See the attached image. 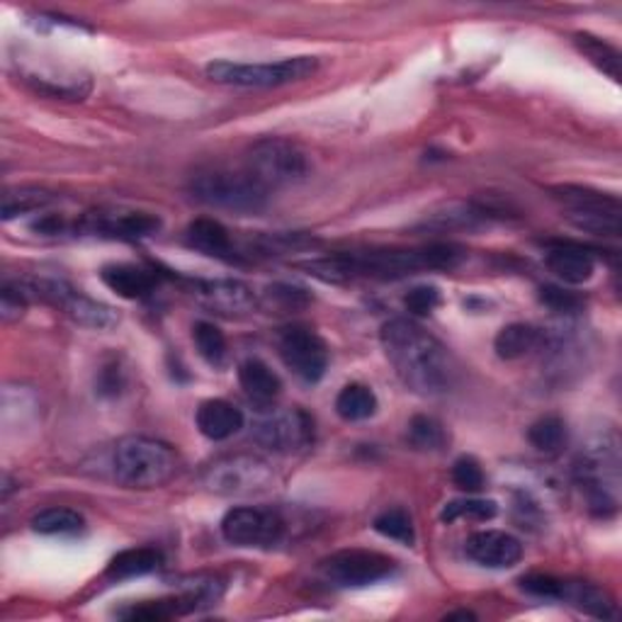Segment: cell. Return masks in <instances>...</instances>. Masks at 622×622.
<instances>
[{
	"instance_id": "1",
	"label": "cell",
	"mask_w": 622,
	"mask_h": 622,
	"mask_svg": "<svg viewBox=\"0 0 622 622\" xmlns=\"http://www.w3.org/2000/svg\"><path fill=\"white\" fill-rule=\"evenodd\" d=\"M379 340L394 373L412 392L421 396H438L453 387L457 375L453 355L416 322H387L382 326Z\"/></svg>"
},
{
	"instance_id": "2",
	"label": "cell",
	"mask_w": 622,
	"mask_h": 622,
	"mask_svg": "<svg viewBox=\"0 0 622 622\" xmlns=\"http://www.w3.org/2000/svg\"><path fill=\"white\" fill-rule=\"evenodd\" d=\"M465 260V250L453 244H431L412 250H367V254H336L302 263L304 270L326 283H348L357 277L394 280L418 270H453Z\"/></svg>"
},
{
	"instance_id": "3",
	"label": "cell",
	"mask_w": 622,
	"mask_h": 622,
	"mask_svg": "<svg viewBox=\"0 0 622 622\" xmlns=\"http://www.w3.org/2000/svg\"><path fill=\"white\" fill-rule=\"evenodd\" d=\"M112 470L119 484L131 488H156L174 480L178 472V457L174 447L147 438L129 435L115 445Z\"/></svg>"
},
{
	"instance_id": "4",
	"label": "cell",
	"mask_w": 622,
	"mask_h": 622,
	"mask_svg": "<svg viewBox=\"0 0 622 622\" xmlns=\"http://www.w3.org/2000/svg\"><path fill=\"white\" fill-rule=\"evenodd\" d=\"M190 192L195 200L207 207L227 209L234 215H258L266 209L270 190L248 174V170H229V168H209L192 176Z\"/></svg>"
},
{
	"instance_id": "5",
	"label": "cell",
	"mask_w": 622,
	"mask_h": 622,
	"mask_svg": "<svg viewBox=\"0 0 622 622\" xmlns=\"http://www.w3.org/2000/svg\"><path fill=\"white\" fill-rule=\"evenodd\" d=\"M319 61L314 57H295L270 63H234V61H215L207 66V76L215 83L241 86V88H277L287 83H297L309 78Z\"/></svg>"
},
{
	"instance_id": "6",
	"label": "cell",
	"mask_w": 622,
	"mask_h": 622,
	"mask_svg": "<svg viewBox=\"0 0 622 622\" xmlns=\"http://www.w3.org/2000/svg\"><path fill=\"white\" fill-rule=\"evenodd\" d=\"M246 170L254 176L263 188H287L307 178L309 161L297 144L287 139L268 137L256 141L248 149L246 156Z\"/></svg>"
},
{
	"instance_id": "7",
	"label": "cell",
	"mask_w": 622,
	"mask_h": 622,
	"mask_svg": "<svg viewBox=\"0 0 622 622\" xmlns=\"http://www.w3.org/2000/svg\"><path fill=\"white\" fill-rule=\"evenodd\" d=\"M16 285L20 287V293L28 297V302L30 299L47 302L81 326L108 330L119 324V314L110 307V304L90 299L61 280H22Z\"/></svg>"
},
{
	"instance_id": "8",
	"label": "cell",
	"mask_w": 622,
	"mask_h": 622,
	"mask_svg": "<svg viewBox=\"0 0 622 622\" xmlns=\"http://www.w3.org/2000/svg\"><path fill=\"white\" fill-rule=\"evenodd\" d=\"M203 482L219 496H250L273 484V467L258 455H224L205 470Z\"/></svg>"
},
{
	"instance_id": "9",
	"label": "cell",
	"mask_w": 622,
	"mask_h": 622,
	"mask_svg": "<svg viewBox=\"0 0 622 622\" xmlns=\"http://www.w3.org/2000/svg\"><path fill=\"white\" fill-rule=\"evenodd\" d=\"M396 562L387 554L375 550H340L330 554L319 566L322 576L330 586L338 589H363L377 584L394 574Z\"/></svg>"
},
{
	"instance_id": "10",
	"label": "cell",
	"mask_w": 622,
	"mask_h": 622,
	"mask_svg": "<svg viewBox=\"0 0 622 622\" xmlns=\"http://www.w3.org/2000/svg\"><path fill=\"white\" fill-rule=\"evenodd\" d=\"M277 351H280L287 369H293L307 385H316L326 375L328 348L314 328L302 324L287 326L280 334V340H277Z\"/></svg>"
},
{
	"instance_id": "11",
	"label": "cell",
	"mask_w": 622,
	"mask_h": 622,
	"mask_svg": "<svg viewBox=\"0 0 622 622\" xmlns=\"http://www.w3.org/2000/svg\"><path fill=\"white\" fill-rule=\"evenodd\" d=\"M221 535L236 547H270L283 540L285 521L268 509H231L221 519Z\"/></svg>"
},
{
	"instance_id": "12",
	"label": "cell",
	"mask_w": 622,
	"mask_h": 622,
	"mask_svg": "<svg viewBox=\"0 0 622 622\" xmlns=\"http://www.w3.org/2000/svg\"><path fill=\"white\" fill-rule=\"evenodd\" d=\"M254 441L275 453H295L314 441V421L302 408H273L254 421Z\"/></svg>"
},
{
	"instance_id": "13",
	"label": "cell",
	"mask_w": 622,
	"mask_h": 622,
	"mask_svg": "<svg viewBox=\"0 0 622 622\" xmlns=\"http://www.w3.org/2000/svg\"><path fill=\"white\" fill-rule=\"evenodd\" d=\"M161 229V219L149 211H90L78 224V231L119 241H139Z\"/></svg>"
},
{
	"instance_id": "14",
	"label": "cell",
	"mask_w": 622,
	"mask_h": 622,
	"mask_svg": "<svg viewBox=\"0 0 622 622\" xmlns=\"http://www.w3.org/2000/svg\"><path fill=\"white\" fill-rule=\"evenodd\" d=\"M467 557L486 569H511L523 560V545L519 537L506 531H480L465 542Z\"/></svg>"
},
{
	"instance_id": "15",
	"label": "cell",
	"mask_w": 622,
	"mask_h": 622,
	"mask_svg": "<svg viewBox=\"0 0 622 622\" xmlns=\"http://www.w3.org/2000/svg\"><path fill=\"white\" fill-rule=\"evenodd\" d=\"M494 217H498L496 211L484 205L450 200L431 209L426 219H423V227L435 231H472L484 227V224H488Z\"/></svg>"
},
{
	"instance_id": "16",
	"label": "cell",
	"mask_w": 622,
	"mask_h": 622,
	"mask_svg": "<svg viewBox=\"0 0 622 622\" xmlns=\"http://www.w3.org/2000/svg\"><path fill=\"white\" fill-rule=\"evenodd\" d=\"M195 297L219 314H244L256 307L254 289L238 280H197Z\"/></svg>"
},
{
	"instance_id": "17",
	"label": "cell",
	"mask_w": 622,
	"mask_h": 622,
	"mask_svg": "<svg viewBox=\"0 0 622 622\" xmlns=\"http://www.w3.org/2000/svg\"><path fill=\"white\" fill-rule=\"evenodd\" d=\"M545 266L566 285H584L595 273V260L589 250L569 241L547 244Z\"/></svg>"
},
{
	"instance_id": "18",
	"label": "cell",
	"mask_w": 622,
	"mask_h": 622,
	"mask_svg": "<svg viewBox=\"0 0 622 622\" xmlns=\"http://www.w3.org/2000/svg\"><path fill=\"white\" fill-rule=\"evenodd\" d=\"M197 431H200L207 441H229L231 435L244 428V414L241 408H236L234 404L224 399H207L197 406L195 414Z\"/></svg>"
},
{
	"instance_id": "19",
	"label": "cell",
	"mask_w": 622,
	"mask_h": 622,
	"mask_svg": "<svg viewBox=\"0 0 622 622\" xmlns=\"http://www.w3.org/2000/svg\"><path fill=\"white\" fill-rule=\"evenodd\" d=\"M238 385H241L250 402L263 408H270L283 392L280 377L273 373L270 365L258 361V357H248V361L238 365Z\"/></svg>"
},
{
	"instance_id": "20",
	"label": "cell",
	"mask_w": 622,
	"mask_h": 622,
	"mask_svg": "<svg viewBox=\"0 0 622 622\" xmlns=\"http://www.w3.org/2000/svg\"><path fill=\"white\" fill-rule=\"evenodd\" d=\"M102 283L108 285L115 295L125 299H147L156 289V273L131 266V263H115L100 270Z\"/></svg>"
},
{
	"instance_id": "21",
	"label": "cell",
	"mask_w": 622,
	"mask_h": 622,
	"mask_svg": "<svg viewBox=\"0 0 622 622\" xmlns=\"http://www.w3.org/2000/svg\"><path fill=\"white\" fill-rule=\"evenodd\" d=\"M185 238H188V244L195 250H200V254L217 260H238V256H241L234 246L231 234L224 229L217 219H195L188 231H185Z\"/></svg>"
},
{
	"instance_id": "22",
	"label": "cell",
	"mask_w": 622,
	"mask_h": 622,
	"mask_svg": "<svg viewBox=\"0 0 622 622\" xmlns=\"http://www.w3.org/2000/svg\"><path fill=\"white\" fill-rule=\"evenodd\" d=\"M164 554L154 547H135V550H122L110 560L105 576L112 581H125V579H137L147 576L161 569Z\"/></svg>"
},
{
	"instance_id": "23",
	"label": "cell",
	"mask_w": 622,
	"mask_h": 622,
	"mask_svg": "<svg viewBox=\"0 0 622 622\" xmlns=\"http://www.w3.org/2000/svg\"><path fill=\"white\" fill-rule=\"evenodd\" d=\"M562 601L572 603V605L581 608L584 613H589L593 618H603V620H613L618 613L611 595L599 586L586 584V581H564Z\"/></svg>"
},
{
	"instance_id": "24",
	"label": "cell",
	"mask_w": 622,
	"mask_h": 622,
	"mask_svg": "<svg viewBox=\"0 0 622 622\" xmlns=\"http://www.w3.org/2000/svg\"><path fill=\"white\" fill-rule=\"evenodd\" d=\"M542 340V334L531 324H509L496 334L494 351L501 361H521L531 355Z\"/></svg>"
},
{
	"instance_id": "25",
	"label": "cell",
	"mask_w": 622,
	"mask_h": 622,
	"mask_svg": "<svg viewBox=\"0 0 622 622\" xmlns=\"http://www.w3.org/2000/svg\"><path fill=\"white\" fill-rule=\"evenodd\" d=\"M377 394L367 385H361V382L346 385L336 396V414L351 423L373 418L377 414Z\"/></svg>"
},
{
	"instance_id": "26",
	"label": "cell",
	"mask_w": 622,
	"mask_h": 622,
	"mask_svg": "<svg viewBox=\"0 0 622 622\" xmlns=\"http://www.w3.org/2000/svg\"><path fill=\"white\" fill-rule=\"evenodd\" d=\"M32 531L39 535H78L86 531L83 515L73 509H45L32 519Z\"/></svg>"
},
{
	"instance_id": "27",
	"label": "cell",
	"mask_w": 622,
	"mask_h": 622,
	"mask_svg": "<svg viewBox=\"0 0 622 622\" xmlns=\"http://www.w3.org/2000/svg\"><path fill=\"white\" fill-rule=\"evenodd\" d=\"M574 42L581 55H584L595 69L603 71L605 76H611L613 81H620V51L613 45H608L605 39H599L586 32H579L574 37Z\"/></svg>"
},
{
	"instance_id": "28",
	"label": "cell",
	"mask_w": 622,
	"mask_h": 622,
	"mask_svg": "<svg viewBox=\"0 0 622 622\" xmlns=\"http://www.w3.org/2000/svg\"><path fill=\"white\" fill-rule=\"evenodd\" d=\"M406 443L414 450H423V453H433V450H441L447 443V433L443 428L441 421H435L431 416H414L406 426Z\"/></svg>"
},
{
	"instance_id": "29",
	"label": "cell",
	"mask_w": 622,
	"mask_h": 622,
	"mask_svg": "<svg viewBox=\"0 0 622 622\" xmlns=\"http://www.w3.org/2000/svg\"><path fill=\"white\" fill-rule=\"evenodd\" d=\"M566 219L581 231H589L595 236H608V238L620 236V229H622V211H611V209L566 211Z\"/></svg>"
},
{
	"instance_id": "30",
	"label": "cell",
	"mask_w": 622,
	"mask_h": 622,
	"mask_svg": "<svg viewBox=\"0 0 622 622\" xmlns=\"http://www.w3.org/2000/svg\"><path fill=\"white\" fill-rule=\"evenodd\" d=\"M192 340L197 353H200V357L207 365L221 367L227 363V338H224V334L215 324L197 322L192 326Z\"/></svg>"
},
{
	"instance_id": "31",
	"label": "cell",
	"mask_w": 622,
	"mask_h": 622,
	"mask_svg": "<svg viewBox=\"0 0 622 622\" xmlns=\"http://www.w3.org/2000/svg\"><path fill=\"white\" fill-rule=\"evenodd\" d=\"M527 441L540 453H560L566 443V423L560 416H542L527 428Z\"/></svg>"
},
{
	"instance_id": "32",
	"label": "cell",
	"mask_w": 622,
	"mask_h": 622,
	"mask_svg": "<svg viewBox=\"0 0 622 622\" xmlns=\"http://www.w3.org/2000/svg\"><path fill=\"white\" fill-rule=\"evenodd\" d=\"M498 506L496 501L492 498H457V501H450L445 504L443 513H441V521L443 523H455L460 519H470V521H492L496 519Z\"/></svg>"
},
{
	"instance_id": "33",
	"label": "cell",
	"mask_w": 622,
	"mask_h": 622,
	"mask_svg": "<svg viewBox=\"0 0 622 622\" xmlns=\"http://www.w3.org/2000/svg\"><path fill=\"white\" fill-rule=\"evenodd\" d=\"M55 197L47 190L39 188H20V190H8L3 195V219L10 221L20 215H28V211H37L47 207Z\"/></svg>"
},
{
	"instance_id": "34",
	"label": "cell",
	"mask_w": 622,
	"mask_h": 622,
	"mask_svg": "<svg viewBox=\"0 0 622 622\" xmlns=\"http://www.w3.org/2000/svg\"><path fill=\"white\" fill-rule=\"evenodd\" d=\"M375 531L382 537L404 542V545H414V542H416L414 521H412V515H408L404 509L382 511L377 519H375Z\"/></svg>"
},
{
	"instance_id": "35",
	"label": "cell",
	"mask_w": 622,
	"mask_h": 622,
	"mask_svg": "<svg viewBox=\"0 0 622 622\" xmlns=\"http://www.w3.org/2000/svg\"><path fill=\"white\" fill-rule=\"evenodd\" d=\"M453 482L457 488L467 494L480 492L484 486V472L482 465L474 457H460L453 465Z\"/></svg>"
},
{
	"instance_id": "36",
	"label": "cell",
	"mask_w": 622,
	"mask_h": 622,
	"mask_svg": "<svg viewBox=\"0 0 622 622\" xmlns=\"http://www.w3.org/2000/svg\"><path fill=\"white\" fill-rule=\"evenodd\" d=\"M521 589L525 593L535 595V599H545V601H562V591H564V581L557 576L550 574H531L521 579Z\"/></svg>"
},
{
	"instance_id": "37",
	"label": "cell",
	"mask_w": 622,
	"mask_h": 622,
	"mask_svg": "<svg viewBox=\"0 0 622 622\" xmlns=\"http://www.w3.org/2000/svg\"><path fill=\"white\" fill-rule=\"evenodd\" d=\"M540 302L550 307L552 312H560V314H574L581 309V297L569 293L564 287L557 285H545L540 289Z\"/></svg>"
},
{
	"instance_id": "38",
	"label": "cell",
	"mask_w": 622,
	"mask_h": 622,
	"mask_svg": "<svg viewBox=\"0 0 622 622\" xmlns=\"http://www.w3.org/2000/svg\"><path fill=\"white\" fill-rule=\"evenodd\" d=\"M404 304H406V309L412 312V314H416V316H426V314H431L433 309H438V307H441V293H438V287L421 285V287H414L412 293L406 295Z\"/></svg>"
},
{
	"instance_id": "39",
	"label": "cell",
	"mask_w": 622,
	"mask_h": 622,
	"mask_svg": "<svg viewBox=\"0 0 622 622\" xmlns=\"http://www.w3.org/2000/svg\"><path fill=\"white\" fill-rule=\"evenodd\" d=\"M125 387V373L119 369L117 363L112 365H105L100 369V377H98V394L102 396H117Z\"/></svg>"
},
{
	"instance_id": "40",
	"label": "cell",
	"mask_w": 622,
	"mask_h": 622,
	"mask_svg": "<svg viewBox=\"0 0 622 622\" xmlns=\"http://www.w3.org/2000/svg\"><path fill=\"white\" fill-rule=\"evenodd\" d=\"M447 618H465V620L472 618V620H474V613H470V611H457V613H450Z\"/></svg>"
}]
</instances>
